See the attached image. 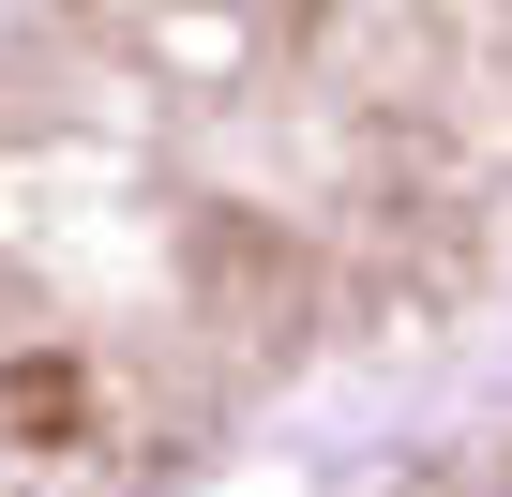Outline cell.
<instances>
[{
  "mask_svg": "<svg viewBox=\"0 0 512 497\" xmlns=\"http://www.w3.org/2000/svg\"><path fill=\"white\" fill-rule=\"evenodd\" d=\"M317 497H512V317H482L452 362L362 407L317 452Z\"/></svg>",
  "mask_w": 512,
  "mask_h": 497,
  "instance_id": "2",
  "label": "cell"
},
{
  "mask_svg": "<svg viewBox=\"0 0 512 497\" xmlns=\"http://www.w3.org/2000/svg\"><path fill=\"white\" fill-rule=\"evenodd\" d=\"M512 317V0H0V497H226Z\"/></svg>",
  "mask_w": 512,
  "mask_h": 497,
  "instance_id": "1",
  "label": "cell"
}]
</instances>
